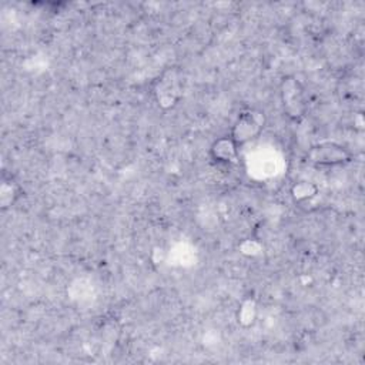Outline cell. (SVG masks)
<instances>
[{"label": "cell", "instance_id": "cell-2", "mask_svg": "<svg viewBox=\"0 0 365 365\" xmlns=\"http://www.w3.org/2000/svg\"><path fill=\"white\" fill-rule=\"evenodd\" d=\"M279 98L284 115L291 121H299L308 108L305 90L294 76L282 77L279 83Z\"/></svg>", "mask_w": 365, "mask_h": 365}, {"label": "cell", "instance_id": "cell-3", "mask_svg": "<svg viewBox=\"0 0 365 365\" xmlns=\"http://www.w3.org/2000/svg\"><path fill=\"white\" fill-rule=\"evenodd\" d=\"M151 93L157 106L163 110H170L177 106L181 98V78L175 68H168L161 73L151 84Z\"/></svg>", "mask_w": 365, "mask_h": 365}, {"label": "cell", "instance_id": "cell-4", "mask_svg": "<svg viewBox=\"0 0 365 365\" xmlns=\"http://www.w3.org/2000/svg\"><path fill=\"white\" fill-rule=\"evenodd\" d=\"M307 160L314 167H338L352 161V153L335 141H322L311 147Z\"/></svg>", "mask_w": 365, "mask_h": 365}, {"label": "cell", "instance_id": "cell-1", "mask_svg": "<svg viewBox=\"0 0 365 365\" xmlns=\"http://www.w3.org/2000/svg\"><path fill=\"white\" fill-rule=\"evenodd\" d=\"M265 124H267V117L262 110L247 108L237 115L228 135L241 148L242 145L257 140L264 131Z\"/></svg>", "mask_w": 365, "mask_h": 365}, {"label": "cell", "instance_id": "cell-6", "mask_svg": "<svg viewBox=\"0 0 365 365\" xmlns=\"http://www.w3.org/2000/svg\"><path fill=\"white\" fill-rule=\"evenodd\" d=\"M21 195V187L13 175L3 173L0 182V208L3 211L11 208Z\"/></svg>", "mask_w": 365, "mask_h": 365}, {"label": "cell", "instance_id": "cell-5", "mask_svg": "<svg viewBox=\"0 0 365 365\" xmlns=\"http://www.w3.org/2000/svg\"><path fill=\"white\" fill-rule=\"evenodd\" d=\"M240 147L230 135H221L210 145V157L221 165H232L238 161Z\"/></svg>", "mask_w": 365, "mask_h": 365}, {"label": "cell", "instance_id": "cell-8", "mask_svg": "<svg viewBox=\"0 0 365 365\" xmlns=\"http://www.w3.org/2000/svg\"><path fill=\"white\" fill-rule=\"evenodd\" d=\"M318 185L309 180H297L289 188V195L295 204H304L307 201H311L318 195Z\"/></svg>", "mask_w": 365, "mask_h": 365}, {"label": "cell", "instance_id": "cell-7", "mask_svg": "<svg viewBox=\"0 0 365 365\" xmlns=\"http://www.w3.org/2000/svg\"><path fill=\"white\" fill-rule=\"evenodd\" d=\"M237 322L242 328H250L257 322L258 318V304L252 297H245L241 299L235 314Z\"/></svg>", "mask_w": 365, "mask_h": 365}, {"label": "cell", "instance_id": "cell-9", "mask_svg": "<svg viewBox=\"0 0 365 365\" xmlns=\"http://www.w3.org/2000/svg\"><path fill=\"white\" fill-rule=\"evenodd\" d=\"M240 250L242 254L248 257H254L262 251V244L258 238H247L240 244Z\"/></svg>", "mask_w": 365, "mask_h": 365}]
</instances>
